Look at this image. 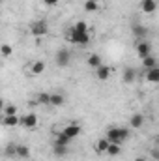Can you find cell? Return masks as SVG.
I'll use <instances>...</instances> for the list:
<instances>
[{
    "instance_id": "cell-23",
    "label": "cell",
    "mask_w": 159,
    "mask_h": 161,
    "mask_svg": "<svg viewBox=\"0 0 159 161\" xmlns=\"http://www.w3.org/2000/svg\"><path fill=\"white\" fill-rule=\"evenodd\" d=\"M36 101H38L40 105H45V107L51 105V94H49V92H40L38 97H36Z\"/></svg>"
},
{
    "instance_id": "cell-30",
    "label": "cell",
    "mask_w": 159,
    "mask_h": 161,
    "mask_svg": "<svg viewBox=\"0 0 159 161\" xmlns=\"http://www.w3.org/2000/svg\"><path fill=\"white\" fill-rule=\"evenodd\" d=\"M152 156H154V158H156V159L159 161V148H156V150H154V152H152Z\"/></svg>"
},
{
    "instance_id": "cell-28",
    "label": "cell",
    "mask_w": 159,
    "mask_h": 161,
    "mask_svg": "<svg viewBox=\"0 0 159 161\" xmlns=\"http://www.w3.org/2000/svg\"><path fill=\"white\" fill-rule=\"evenodd\" d=\"M52 150H54V154H56V156L64 158V156H66V152H68V146H58V144H54V148H52Z\"/></svg>"
},
{
    "instance_id": "cell-24",
    "label": "cell",
    "mask_w": 159,
    "mask_h": 161,
    "mask_svg": "<svg viewBox=\"0 0 159 161\" xmlns=\"http://www.w3.org/2000/svg\"><path fill=\"white\" fill-rule=\"evenodd\" d=\"M0 54H2V58H9L13 54V47L9 43H2L0 45Z\"/></svg>"
},
{
    "instance_id": "cell-21",
    "label": "cell",
    "mask_w": 159,
    "mask_h": 161,
    "mask_svg": "<svg viewBox=\"0 0 159 161\" xmlns=\"http://www.w3.org/2000/svg\"><path fill=\"white\" fill-rule=\"evenodd\" d=\"M159 64H157V58L156 56H146V58H142V68L144 69H154V68H157Z\"/></svg>"
},
{
    "instance_id": "cell-20",
    "label": "cell",
    "mask_w": 159,
    "mask_h": 161,
    "mask_svg": "<svg viewBox=\"0 0 159 161\" xmlns=\"http://www.w3.org/2000/svg\"><path fill=\"white\" fill-rule=\"evenodd\" d=\"M69 142H71V139L64 133V131H60V133H56V139H54V144H58V146H69Z\"/></svg>"
},
{
    "instance_id": "cell-32",
    "label": "cell",
    "mask_w": 159,
    "mask_h": 161,
    "mask_svg": "<svg viewBox=\"0 0 159 161\" xmlns=\"http://www.w3.org/2000/svg\"><path fill=\"white\" fill-rule=\"evenodd\" d=\"M84 2H88V0H84Z\"/></svg>"
},
{
    "instance_id": "cell-1",
    "label": "cell",
    "mask_w": 159,
    "mask_h": 161,
    "mask_svg": "<svg viewBox=\"0 0 159 161\" xmlns=\"http://www.w3.org/2000/svg\"><path fill=\"white\" fill-rule=\"evenodd\" d=\"M129 127H123V125H111L109 129H107V133H105V137L111 141V142H114V144H123L127 139H129Z\"/></svg>"
},
{
    "instance_id": "cell-8",
    "label": "cell",
    "mask_w": 159,
    "mask_h": 161,
    "mask_svg": "<svg viewBox=\"0 0 159 161\" xmlns=\"http://www.w3.org/2000/svg\"><path fill=\"white\" fill-rule=\"evenodd\" d=\"M111 75H112V68L111 66H107V64H103V66H99L97 69H96V79L97 80H109L111 79Z\"/></svg>"
},
{
    "instance_id": "cell-25",
    "label": "cell",
    "mask_w": 159,
    "mask_h": 161,
    "mask_svg": "<svg viewBox=\"0 0 159 161\" xmlns=\"http://www.w3.org/2000/svg\"><path fill=\"white\" fill-rule=\"evenodd\" d=\"M17 105H11V103H8V105H4V109H2V113H4V116H15L17 114Z\"/></svg>"
},
{
    "instance_id": "cell-15",
    "label": "cell",
    "mask_w": 159,
    "mask_h": 161,
    "mask_svg": "<svg viewBox=\"0 0 159 161\" xmlns=\"http://www.w3.org/2000/svg\"><path fill=\"white\" fill-rule=\"evenodd\" d=\"M86 64H88L92 69H97L99 66H103V60H101V56H99V54L92 53V54H88V58H86Z\"/></svg>"
},
{
    "instance_id": "cell-12",
    "label": "cell",
    "mask_w": 159,
    "mask_h": 161,
    "mask_svg": "<svg viewBox=\"0 0 159 161\" xmlns=\"http://www.w3.org/2000/svg\"><path fill=\"white\" fill-rule=\"evenodd\" d=\"M28 66H30L28 69H30L32 75H41V73H45V68H47L43 60H34V62H30Z\"/></svg>"
},
{
    "instance_id": "cell-4",
    "label": "cell",
    "mask_w": 159,
    "mask_h": 161,
    "mask_svg": "<svg viewBox=\"0 0 159 161\" xmlns=\"http://www.w3.org/2000/svg\"><path fill=\"white\" fill-rule=\"evenodd\" d=\"M47 32H49V26H47V23L45 21H34L32 25H30V34L32 36H36V38H43V36H47Z\"/></svg>"
},
{
    "instance_id": "cell-18",
    "label": "cell",
    "mask_w": 159,
    "mask_h": 161,
    "mask_svg": "<svg viewBox=\"0 0 159 161\" xmlns=\"http://www.w3.org/2000/svg\"><path fill=\"white\" fill-rule=\"evenodd\" d=\"M66 103V97H64V94H60V92H54V94H51V107H62Z\"/></svg>"
},
{
    "instance_id": "cell-3",
    "label": "cell",
    "mask_w": 159,
    "mask_h": 161,
    "mask_svg": "<svg viewBox=\"0 0 159 161\" xmlns=\"http://www.w3.org/2000/svg\"><path fill=\"white\" fill-rule=\"evenodd\" d=\"M135 53H137V56L142 60V58H146V56H150L152 54V43L146 40H139L135 43Z\"/></svg>"
},
{
    "instance_id": "cell-26",
    "label": "cell",
    "mask_w": 159,
    "mask_h": 161,
    "mask_svg": "<svg viewBox=\"0 0 159 161\" xmlns=\"http://www.w3.org/2000/svg\"><path fill=\"white\" fill-rule=\"evenodd\" d=\"M71 28H73V30H77V32H90V25H88L86 21H77Z\"/></svg>"
},
{
    "instance_id": "cell-2",
    "label": "cell",
    "mask_w": 159,
    "mask_h": 161,
    "mask_svg": "<svg viewBox=\"0 0 159 161\" xmlns=\"http://www.w3.org/2000/svg\"><path fill=\"white\" fill-rule=\"evenodd\" d=\"M68 41H71V43H75V45H88L90 40H92V36H90V32H77V30H73V28H69L68 30Z\"/></svg>"
},
{
    "instance_id": "cell-6",
    "label": "cell",
    "mask_w": 159,
    "mask_h": 161,
    "mask_svg": "<svg viewBox=\"0 0 159 161\" xmlns=\"http://www.w3.org/2000/svg\"><path fill=\"white\" fill-rule=\"evenodd\" d=\"M54 60H56V66H58V68H68V66H69V60H71V53H69L68 49H60V51L56 53Z\"/></svg>"
},
{
    "instance_id": "cell-9",
    "label": "cell",
    "mask_w": 159,
    "mask_h": 161,
    "mask_svg": "<svg viewBox=\"0 0 159 161\" xmlns=\"http://www.w3.org/2000/svg\"><path fill=\"white\" fill-rule=\"evenodd\" d=\"M139 8H140V11H142V13L150 15V13H154V11L157 9V0H140Z\"/></svg>"
},
{
    "instance_id": "cell-27",
    "label": "cell",
    "mask_w": 159,
    "mask_h": 161,
    "mask_svg": "<svg viewBox=\"0 0 159 161\" xmlns=\"http://www.w3.org/2000/svg\"><path fill=\"white\" fill-rule=\"evenodd\" d=\"M120 152H122V144H114V142H111V146H109V150H107V156L116 158V156H120Z\"/></svg>"
},
{
    "instance_id": "cell-31",
    "label": "cell",
    "mask_w": 159,
    "mask_h": 161,
    "mask_svg": "<svg viewBox=\"0 0 159 161\" xmlns=\"http://www.w3.org/2000/svg\"><path fill=\"white\" fill-rule=\"evenodd\" d=\"M135 161H146V158H137Z\"/></svg>"
},
{
    "instance_id": "cell-11",
    "label": "cell",
    "mask_w": 159,
    "mask_h": 161,
    "mask_svg": "<svg viewBox=\"0 0 159 161\" xmlns=\"http://www.w3.org/2000/svg\"><path fill=\"white\" fill-rule=\"evenodd\" d=\"M131 30H133V36L137 38V40H146V36H148V28L146 26H142V25H139V23H135L133 26H131Z\"/></svg>"
},
{
    "instance_id": "cell-29",
    "label": "cell",
    "mask_w": 159,
    "mask_h": 161,
    "mask_svg": "<svg viewBox=\"0 0 159 161\" xmlns=\"http://www.w3.org/2000/svg\"><path fill=\"white\" fill-rule=\"evenodd\" d=\"M58 2H60V0H43V4H45V6H49V8H52V6H56Z\"/></svg>"
},
{
    "instance_id": "cell-14",
    "label": "cell",
    "mask_w": 159,
    "mask_h": 161,
    "mask_svg": "<svg viewBox=\"0 0 159 161\" xmlns=\"http://www.w3.org/2000/svg\"><path fill=\"white\" fill-rule=\"evenodd\" d=\"M144 80L150 82V84H159V66L157 68H154V69H146Z\"/></svg>"
},
{
    "instance_id": "cell-13",
    "label": "cell",
    "mask_w": 159,
    "mask_h": 161,
    "mask_svg": "<svg viewBox=\"0 0 159 161\" xmlns=\"http://www.w3.org/2000/svg\"><path fill=\"white\" fill-rule=\"evenodd\" d=\"M101 8H103V0H88V2H84V11H88V13H96Z\"/></svg>"
},
{
    "instance_id": "cell-16",
    "label": "cell",
    "mask_w": 159,
    "mask_h": 161,
    "mask_svg": "<svg viewBox=\"0 0 159 161\" xmlns=\"http://www.w3.org/2000/svg\"><path fill=\"white\" fill-rule=\"evenodd\" d=\"M129 125H131V127H135V129L142 127V125H144V116H142L140 113L131 114V118H129Z\"/></svg>"
},
{
    "instance_id": "cell-7",
    "label": "cell",
    "mask_w": 159,
    "mask_h": 161,
    "mask_svg": "<svg viewBox=\"0 0 159 161\" xmlns=\"http://www.w3.org/2000/svg\"><path fill=\"white\" fill-rule=\"evenodd\" d=\"M21 125L26 129H36L38 127V116L34 113H26L25 116H21Z\"/></svg>"
},
{
    "instance_id": "cell-17",
    "label": "cell",
    "mask_w": 159,
    "mask_h": 161,
    "mask_svg": "<svg viewBox=\"0 0 159 161\" xmlns=\"http://www.w3.org/2000/svg\"><path fill=\"white\" fill-rule=\"evenodd\" d=\"M2 125H6V127H17V125H21V116H4L2 118Z\"/></svg>"
},
{
    "instance_id": "cell-10",
    "label": "cell",
    "mask_w": 159,
    "mask_h": 161,
    "mask_svg": "<svg viewBox=\"0 0 159 161\" xmlns=\"http://www.w3.org/2000/svg\"><path fill=\"white\" fill-rule=\"evenodd\" d=\"M109 146H111V141L107 139V137H103V139H97L96 141V144H94V150L97 152V154H107V150H109Z\"/></svg>"
},
{
    "instance_id": "cell-19",
    "label": "cell",
    "mask_w": 159,
    "mask_h": 161,
    "mask_svg": "<svg viewBox=\"0 0 159 161\" xmlns=\"http://www.w3.org/2000/svg\"><path fill=\"white\" fill-rule=\"evenodd\" d=\"M15 156H17L19 159H28V158H30V148L25 146V144H17V148H15Z\"/></svg>"
},
{
    "instance_id": "cell-22",
    "label": "cell",
    "mask_w": 159,
    "mask_h": 161,
    "mask_svg": "<svg viewBox=\"0 0 159 161\" xmlns=\"http://www.w3.org/2000/svg\"><path fill=\"white\" fill-rule=\"evenodd\" d=\"M137 77V71H135V68H125L123 69V82L125 84H131L133 80Z\"/></svg>"
},
{
    "instance_id": "cell-5",
    "label": "cell",
    "mask_w": 159,
    "mask_h": 161,
    "mask_svg": "<svg viewBox=\"0 0 159 161\" xmlns=\"http://www.w3.org/2000/svg\"><path fill=\"white\" fill-rule=\"evenodd\" d=\"M62 131H64V133H66V135H68L71 141H75V139H77V137L80 135L82 127H80L77 122H69V124H66V125L62 127Z\"/></svg>"
}]
</instances>
